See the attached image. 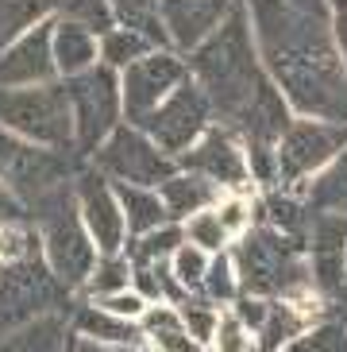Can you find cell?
Returning <instances> with one entry per match:
<instances>
[{
  "label": "cell",
  "instance_id": "obj_28",
  "mask_svg": "<svg viewBox=\"0 0 347 352\" xmlns=\"http://www.w3.org/2000/svg\"><path fill=\"white\" fill-rule=\"evenodd\" d=\"M178 248H182V228H178V225L154 228V232H147V236H135L132 240V248H128V263H132V267L170 263Z\"/></svg>",
  "mask_w": 347,
  "mask_h": 352
},
{
  "label": "cell",
  "instance_id": "obj_26",
  "mask_svg": "<svg viewBox=\"0 0 347 352\" xmlns=\"http://www.w3.org/2000/svg\"><path fill=\"white\" fill-rule=\"evenodd\" d=\"M66 0H0V54L12 43H20V35L31 23H39L51 8H58Z\"/></svg>",
  "mask_w": 347,
  "mask_h": 352
},
{
  "label": "cell",
  "instance_id": "obj_46",
  "mask_svg": "<svg viewBox=\"0 0 347 352\" xmlns=\"http://www.w3.org/2000/svg\"><path fill=\"white\" fill-rule=\"evenodd\" d=\"M66 352H77V349H73V337H70V341H66Z\"/></svg>",
  "mask_w": 347,
  "mask_h": 352
},
{
  "label": "cell",
  "instance_id": "obj_24",
  "mask_svg": "<svg viewBox=\"0 0 347 352\" xmlns=\"http://www.w3.org/2000/svg\"><path fill=\"white\" fill-rule=\"evenodd\" d=\"M116 20L123 23V32L139 35L143 43H151L154 51H163L170 35L163 28V12H158V0H112Z\"/></svg>",
  "mask_w": 347,
  "mask_h": 352
},
{
  "label": "cell",
  "instance_id": "obj_40",
  "mask_svg": "<svg viewBox=\"0 0 347 352\" xmlns=\"http://www.w3.org/2000/svg\"><path fill=\"white\" fill-rule=\"evenodd\" d=\"M216 217L224 221V228L228 232H235V228H243V221H247V209H243V201H228Z\"/></svg>",
  "mask_w": 347,
  "mask_h": 352
},
{
  "label": "cell",
  "instance_id": "obj_23",
  "mask_svg": "<svg viewBox=\"0 0 347 352\" xmlns=\"http://www.w3.org/2000/svg\"><path fill=\"white\" fill-rule=\"evenodd\" d=\"M116 197H120L123 221H128V228H132L135 236H147V232L166 228L174 221L163 197L143 190V186H123V182H116Z\"/></svg>",
  "mask_w": 347,
  "mask_h": 352
},
{
  "label": "cell",
  "instance_id": "obj_34",
  "mask_svg": "<svg viewBox=\"0 0 347 352\" xmlns=\"http://www.w3.org/2000/svg\"><path fill=\"white\" fill-rule=\"evenodd\" d=\"M154 47L151 43H143L139 35H132V32H108L104 35V43H101V54H104V66L112 70V66H132V63H139L143 54H151Z\"/></svg>",
  "mask_w": 347,
  "mask_h": 352
},
{
  "label": "cell",
  "instance_id": "obj_32",
  "mask_svg": "<svg viewBox=\"0 0 347 352\" xmlns=\"http://www.w3.org/2000/svg\"><path fill=\"white\" fill-rule=\"evenodd\" d=\"M201 298H208L213 306H220V302H235V298H239V279H235L232 259H228L224 252H216V259L208 263V275H204Z\"/></svg>",
  "mask_w": 347,
  "mask_h": 352
},
{
  "label": "cell",
  "instance_id": "obj_3",
  "mask_svg": "<svg viewBox=\"0 0 347 352\" xmlns=\"http://www.w3.org/2000/svg\"><path fill=\"white\" fill-rule=\"evenodd\" d=\"M70 290L54 279L43 244L31 228L12 225L0 240V337L23 329L47 314L66 310Z\"/></svg>",
  "mask_w": 347,
  "mask_h": 352
},
{
  "label": "cell",
  "instance_id": "obj_30",
  "mask_svg": "<svg viewBox=\"0 0 347 352\" xmlns=\"http://www.w3.org/2000/svg\"><path fill=\"white\" fill-rule=\"evenodd\" d=\"M128 283H132V263L123 256H104V259H97V267H93L85 287H89L93 298L101 302V298H112V294H123Z\"/></svg>",
  "mask_w": 347,
  "mask_h": 352
},
{
  "label": "cell",
  "instance_id": "obj_8",
  "mask_svg": "<svg viewBox=\"0 0 347 352\" xmlns=\"http://www.w3.org/2000/svg\"><path fill=\"white\" fill-rule=\"evenodd\" d=\"M73 109V151L97 155L101 144L116 132L120 120V85L108 66H93V70L70 78L66 85Z\"/></svg>",
  "mask_w": 347,
  "mask_h": 352
},
{
  "label": "cell",
  "instance_id": "obj_21",
  "mask_svg": "<svg viewBox=\"0 0 347 352\" xmlns=\"http://www.w3.org/2000/svg\"><path fill=\"white\" fill-rule=\"evenodd\" d=\"M66 341H70L66 314H47V318L0 337V352H66Z\"/></svg>",
  "mask_w": 347,
  "mask_h": 352
},
{
  "label": "cell",
  "instance_id": "obj_44",
  "mask_svg": "<svg viewBox=\"0 0 347 352\" xmlns=\"http://www.w3.org/2000/svg\"><path fill=\"white\" fill-rule=\"evenodd\" d=\"M332 8H336V16H347V0H332Z\"/></svg>",
  "mask_w": 347,
  "mask_h": 352
},
{
  "label": "cell",
  "instance_id": "obj_41",
  "mask_svg": "<svg viewBox=\"0 0 347 352\" xmlns=\"http://www.w3.org/2000/svg\"><path fill=\"white\" fill-rule=\"evenodd\" d=\"M289 4L309 12V16H317V20H328V0H289Z\"/></svg>",
  "mask_w": 347,
  "mask_h": 352
},
{
  "label": "cell",
  "instance_id": "obj_2",
  "mask_svg": "<svg viewBox=\"0 0 347 352\" xmlns=\"http://www.w3.org/2000/svg\"><path fill=\"white\" fill-rule=\"evenodd\" d=\"M189 70L208 97V109L228 132L247 135V147H274L294 124L286 113V97L266 82L263 66L251 47L243 4L228 12V20L189 54Z\"/></svg>",
  "mask_w": 347,
  "mask_h": 352
},
{
  "label": "cell",
  "instance_id": "obj_39",
  "mask_svg": "<svg viewBox=\"0 0 347 352\" xmlns=\"http://www.w3.org/2000/svg\"><path fill=\"white\" fill-rule=\"evenodd\" d=\"M23 221V209H20V201L8 194V190L0 186V225H20Z\"/></svg>",
  "mask_w": 347,
  "mask_h": 352
},
{
  "label": "cell",
  "instance_id": "obj_48",
  "mask_svg": "<svg viewBox=\"0 0 347 352\" xmlns=\"http://www.w3.org/2000/svg\"><path fill=\"white\" fill-rule=\"evenodd\" d=\"M123 352H151V349H123Z\"/></svg>",
  "mask_w": 347,
  "mask_h": 352
},
{
  "label": "cell",
  "instance_id": "obj_45",
  "mask_svg": "<svg viewBox=\"0 0 347 352\" xmlns=\"http://www.w3.org/2000/svg\"><path fill=\"white\" fill-rule=\"evenodd\" d=\"M336 306H339V310H347V290H344V294L336 298Z\"/></svg>",
  "mask_w": 347,
  "mask_h": 352
},
{
  "label": "cell",
  "instance_id": "obj_29",
  "mask_svg": "<svg viewBox=\"0 0 347 352\" xmlns=\"http://www.w3.org/2000/svg\"><path fill=\"white\" fill-rule=\"evenodd\" d=\"M174 310L182 314V325L189 329V337L193 341H201L204 349L213 344V337H216V329H220V314H216V306L208 298H197V294H185Z\"/></svg>",
  "mask_w": 347,
  "mask_h": 352
},
{
  "label": "cell",
  "instance_id": "obj_1",
  "mask_svg": "<svg viewBox=\"0 0 347 352\" xmlns=\"http://www.w3.org/2000/svg\"><path fill=\"white\" fill-rule=\"evenodd\" d=\"M266 70L294 109L347 124V66L328 20L294 8L289 0H247Z\"/></svg>",
  "mask_w": 347,
  "mask_h": 352
},
{
  "label": "cell",
  "instance_id": "obj_37",
  "mask_svg": "<svg viewBox=\"0 0 347 352\" xmlns=\"http://www.w3.org/2000/svg\"><path fill=\"white\" fill-rule=\"evenodd\" d=\"M97 306L108 310V314H116V318H123V321H139L147 310H151L147 298L143 294H135V290H123V294H112V298H101Z\"/></svg>",
  "mask_w": 347,
  "mask_h": 352
},
{
  "label": "cell",
  "instance_id": "obj_33",
  "mask_svg": "<svg viewBox=\"0 0 347 352\" xmlns=\"http://www.w3.org/2000/svg\"><path fill=\"white\" fill-rule=\"evenodd\" d=\"M66 20L82 23L93 35H108L116 23L112 0H66Z\"/></svg>",
  "mask_w": 347,
  "mask_h": 352
},
{
  "label": "cell",
  "instance_id": "obj_36",
  "mask_svg": "<svg viewBox=\"0 0 347 352\" xmlns=\"http://www.w3.org/2000/svg\"><path fill=\"white\" fill-rule=\"evenodd\" d=\"M228 236H232V232L224 228V221L216 217V213H197V217L189 221V240H193L201 252H220Z\"/></svg>",
  "mask_w": 347,
  "mask_h": 352
},
{
  "label": "cell",
  "instance_id": "obj_12",
  "mask_svg": "<svg viewBox=\"0 0 347 352\" xmlns=\"http://www.w3.org/2000/svg\"><path fill=\"white\" fill-rule=\"evenodd\" d=\"M344 147H347V124H332V120H297V124H289L286 135L278 140V175L294 182V178L324 166L328 159H336Z\"/></svg>",
  "mask_w": 347,
  "mask_h": 352
},
{
  "label": "cell",
  "instance_id": "obj_4",
  "mask_svg": "<svg viewBox=\"0 0 347 352\" xmlns=\"http://www.w3.org/2000/svg\"><path fill=\"white\" fill-rule=\"evenodd\" d=\"M239 294L251 298H297V290L309 287L313 275L305 267V240H294L270 225H255L232 256Z\"/></svg>",
  "mask_w": 347,
  "mask_h": 352
},
{
  "label": "cell",
  "instance_id": "obj_35",
  "mask_svg": "<svg viewBox=\"0 0 347 352\" xmlns=\"http://www.w3.org/2000/svg\"><path fill=\"white\" fill-rule=\"evenodd\" d=\"M170 267H174V275H178V283L185 287V294H189V290L197 294V290L204 287V275H208V252H201L197 244H182V248L174 252Z\"/></svg>",
  "mask_w": 347,
  "mask_h": 352
},
{
  "label": "cell",
  "instance_id": "obj_17",
  "mask_svg": "<svg viewBox=\"0 0 347 352\" xmlns=\"http://www.w3.org/2000/svg\"><path fill=\"white\" fill-rule=\"evenodd\" d=\"M182 166L189 175H201L208 182H224V186H239L247 178V159L243 151L235 147L232 132L228 128H213V132L201 135V144L189 147L182 155Z\"/></svg>",
  "mask_w": 347,
  "mask_h": 352
},
{
  "label": "cell",
  "instance_id": "obj_10",
  "mask_svg": "<svg viewBox=\"0 0 347 352\" xmlns=\"http://www.w3.org/2000/svg\"><path fill=\"white\" fill-rule=\"evenodd\" d=\"M208 116H213V109H208L204 89L197 82H185L170 94V101L158 104V109L147 116L143 128L166 155H182L185 147H193V140L204 135Z\"/></svg>",
  "mask_w": 347,
  "mask_h": 352
},
{
  "label": "cell",
  "instance_id": "obj_15",
  "mask_svg": "<svg viewBox=\"0 0 347 352\" xmlns=\"http://www.w3.org/2000/svg\"><path fill=\"white\" fill-rule=\"evenodd\" d=\"M235 4H239V0H158L170 47L193 54L197 47L228 20V12H232Z\"/></svg>",
  "mask_w": 347,
  "mask_h": 352
},
{
  "label": "cell",
  "instance_id": "obj_31",
  "mask_svg": "<svg viewBox=\"0 0 347 352\" xmlns=\"http://www.w3.org/2000/svg\"><path fill=\"white\" fill-rule=\"evenodd\" d=\"M286 352H347V325L344 321H317L309 333H301Z\"/></svg>",
  "mask_w": 347,
  "mask_h": 352
},
{
  "label": "cell",
  "instance_id": "obj_14",
  "mask_svg": "<svg viewBox=\"0 0 347 352\" xmlns=\"http://www.w3.org/2000/svg\"><path fill=\"white\" fill-rule=\"evenodd\" d=\"M309 275L324 298H339L347 283V217L317 213L309 228Z\"/></svg>",
  "mask_w": 347,
  "mask_h": 352
},
{
  "label": "cell",
  "instance_id": "obj_18",
  "mask_svg": "<svg viewBox=\"0 0 347 352\" xmlns=\"http://www.w3.org/2000/svg\"><path fill=\"white\" fill-rule=\"evenodd\" d=\"M73 337L82 341H93V344H104L112 352H123V349H147V337L135 321H123L116 314L101 310V306H82L73 310Z\"/></svg>",
  "mask_w": 347,
  "mask_h": 352
},
{
  "label": "cell",
  "instance_id": "obj_5",
  "mask_svg": "<svg viewBox=\"0 0 347 352\" xmlns=\"http://www.w3.org/2000/svg\"><path fill=\"white\" fill-rule=\"evenodd\" d=\"M31 213L39 221V244H43V256H47V263L54 271V279L66 290L85 287L93 267H97V244H93L89 228L82 221L73 186L54 190Z\"/></svg>",
  "mask_w": 347,
  "mask_h": 352
},
{
  "label": "cell",
  "instance_id": "obj_20",
  "mask_svg": "<svg viewBox=\"0 0 347 352\" xmlns=\"http://www.w3.org/2000/svg\"><path fill=\"white\" fill-rule=\"evenodd\" d=\"M139 329L147 337V349H154V352H213L189 337V329L182 325V314L174 306H151L139 318Z\"/></svg>",
  "mask_w": 347,
  "mask_h": 352
},
{
  "label": "cell",
  "instance_id": "obj_11",
  "mask_svg": "<svg viewBox=\"0 0 347 352\" xmlns=\"http://www.w3.org/2000/svg\"><path fill=\"white\" fill-rule=\"evenodd\" d=\"M185 63L174 58L166 51H151L139 63L128 66L123 74V113L135 128H143V120L163 104V97H170L178 85H185Z\"/></svg>",
  "mask_w": 347,
  "mask_h": 352
},
{
  "label": "cell",
  "instance_id": "obj_22",
  "mask_svg": "<svg viewBox=\"0 0 347 352\" xmlns=\"http://www.w3.org/2000/svg\"><path fill=\"white\" fill-rule=\"evenodd\" d=\"M93 58H97V39H93V32H85L82 23H73V20L54 23V66L62 74L77 78V74L93 70Z\"/></svg>",
  "mask_w": 347,
  "mask_h": 352
},
{
  "label": "cell",
  "instance_id": "obj_47",
  "mask_svg": "<svg viewBox=\"0 0 347 352\" xmlns=\"http://www.w3.org/2000/svg\"><path fill=\"white\" fill-rule=\"evenodd\" d=\"M339 321H344V325H347V310H339Z\"/></svg>",
  "mask_w": 347,
  "mask_h": 352
},
{
  "label": "cell",
  "instance_id": "obj_25",
  "mask_svg": "<svg viewBox=\"0 0 347 352\" xmlns=\"http://www.w3.org/2000/svg\"><path fill=\"white\" fill-rule=\"evenodd\" d=\"M166 201V209H170V217H189V213H197V209H204L208 201L216 197V186L208 182V178L201 175H174L163 182V194H158Z\"/></svg>",
  "mask_w": 347,
  "mask_h": 352
},
{
  "label": "cell",
  "instance_id": "obj_38",
  "mask_svg": "<svg viewBox=\"0 0 347 352\" xmlns=\"http://www.w3.org/2000/svg\"><path fill=\"white\" fill-rule=\"evenodd\" d=\"M235 318L243 321V329L247 333H259L263 329V321H266V298H251V294H239L235 298Z\"/></svg>",
  "mask_w": 347,
  "mask_h": 352
},
{
  "label": "cell",
  "instance_id": "obj_43",
  "mask_svg": "<svg viewBox=\"0 0 347 352\" xmlns=\"http://www.w3.org/2000/svg\"><path fill=\"white\" fill-rule=\"evenodd\" d=\"M73 349H77V352H112V349H104V344H93V341H82V337H73Z\"/></svg>",
  "mask_w": 347,
  "mask_h": 352
},
{
  "label": "cell",
  "instance_id": "obj_16",
  "mask_svg": "<svg viewBox=\"0 0 347 352\" xmlns=\"http://www.w3.org/2000/svg\"><path fill=\"white\" fill-rule=\"evenodd\" d=\"M54 66V23H39L31 35L12 43L0 54V89H23V85L47 82Z\"/></svg>",
  "mask_w": 347,
  "mask_h": 352
},
{
  "label": "cell",
  "instance_id": "obj_13",
  "mask_svg": "<svg viewBox=\"0 0 347 352\" xmlns=\"http://www.w3.org/2000/svg\"><path fill=\"white\" fill-rule=\"evenodd\" d=\"M73 194H77V209H82V221H85V228H89L93 244H97L104 256H120L128 221H123L116 190L104 182L101 170H82V175L73 178Z\"/></svg>",
  "mask_w": 347,
  "mask_h": 352
},
{
  "label": "cell",
  "instance_id": "obj_42",
  "mask_svg": "<svg viewBox=\"0 0 347 352\" xmlns=\"http://www.w3.org/2000/svg\"><path fill=\"white\" fill-rule=\"evenodd\" d=\"M336 39H339V54H344V66H347V16H336Z\"/></svg>",
  "mask_w": 347,
  "mask_h": 352
},
{
  "label": "cell",
  "instance_id": "obj_9",
  "mask_svg": "<svg viewBox=\"0 0 347 352\" xmlns=\"http://www.w3.org/2000/svg\"><path fill=\"white\" fill-rule=\"evenodd\" d=\"M97 170L123 186H163L166 178H174V163L151 135L139 128H116L97 151Z\"/></svg>",
  "mask_w": 347,
  "mask_h": 352
},
{
  "label": "cell",
  "instance_id": "obj_19",
  "mask_svg": "<svg viewBox=\"0 0 347 352\" xmlns=\"http://www.w3.org/2000/svg\"><path fill=\"white\" fill-rule=\"evenodd\" d=\"M317 321H313V310H305V302H297V298L266 302V321H263V329L255 333V341H259L255 352H286Z\"/></svg>",
  "mask_w": 347,
  "mask_h": 352
},
{
  "label": "cell",
  "instance_id": "obj_6",
  "mask_svg": "<svg viewBox=\"0 0 347 352\" xmlns=\"http://www.w3.org/2000/svg\"><path fill=\"white\" fill-rule=\"evenodd\" d=\"M0 128H8L20 140L73 151V109L66 85H23V89H0Z\"/></svg>",
  "mask_w": 347,
  "mask_h": 352
},
{
  "label": "cell",
  "instance_id": "obj_7",
  "mask_svg": "<svg viewBox=\"0 0 347 352\" xmlns=\"http://www.w3.org/2000/svg\"><path fill=\"white\" fill-rule=\"evenodd\" d=\"M0 182L20 197V206L35 209L43 197L70 186V159L62 151L27 147V140L0 128Z\"/></svg>",
  "mask_w": 347,
  "mask_h": 352
},
{
  "label": "cell",
  "instance_id": "obj_27",
  "mask_svg": "<svg viewBox=\"0 0 347 352\" xmlns=\"http://www.w3.org/2000/svg\"><path fill=\"white\" fill-rule=\"evenodd\" d=\"M309 206L317 209V213H339V217H347V147L336 155V163L328 166L324 175L313 178Z\"/></svg>",
  "mask_w": 347,
  "mask_h": 352
},
{
  "label": "cell",
  "instance_id": "obj_49",
  "mask_svg": "<svg viewBox=\"0 0 347 352\" xmlns=\"http://www.w3.org/2000/svg\"><path fill=\"white\" fill-rule=\"evenodd\" d=\"M344 290H347V283H344Z\"/></svg>",
  "mask_w": 347,
  "mask_h": 352
}]
</instances>
